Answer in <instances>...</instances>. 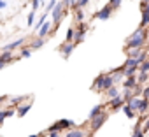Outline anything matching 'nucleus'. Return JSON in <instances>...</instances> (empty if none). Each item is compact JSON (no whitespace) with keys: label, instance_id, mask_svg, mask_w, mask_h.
<instances>
[{"label":"nucleus","instance_id":"nucleus-11","mask_svg":"<svg viewBox=\"0 0 149 137\" xmlns=\"http://www.w3.org/2000/svg\"><path fill=\"white\" fill-rule=\"evenodd\" d=\"M25 100H28V97L26 95H18V97H7V102H9V107H13V109H16L18 106H21Z\"/></svg>","mask_w":149,"mask_h":137},{"label":"nucleus","instance_id":"nucleus-17","mask_svg":"<svg viewBox=\"0 0 149 137\" xmlns=\"http://www.w3.org/2000/svg\"><path fill=\"white\" fill-rule=\"evenodd\" d=\"M140 13H142V18H140V25H139V27L147 28V27H149V4H147V7H146L144 11H140Z\"/></svg>","mask_w":149,"mask_h":137},{"label":"nucleus","instance_id":"nucleus-15","mask_svg":"<svg viewBox=\"0 0 149 137\" xmlns=\"http://www.w3.org/2000/svg\"><path fill=\"white\" fill-rule=\"evenodd\" d=\"M135 86H137L135 76H133V78H125V79H123V86H121L123 90H133Z\"/></svg>","mask_w":149,"mask_h":137},{"label":"nucleus","instance_id":"nucleus-18","mask_svg":"<svg viewBox=\"0 0 149 137\" xmlns=\"http://www.w3.org/2000/svg\"><path fill=\"white\" fill-rule=\"evenodd\" d=\"M88 6H90V0H76V2L72 4V7H70V9H72V11H77V9H83V11H84V9H86Z\"/></svg>","mask_w":149,"mask_h":137},{"label":"nucleus","instance_id":"nucleus-8","mask_svg":"<svg viewBox=\"0 0 149 137\" xmlns=\"http://www.w3.org/2000/svg\"><path fill=\"white\" fill-rule=\"evenodd\" d=\"M58 49H60V53L63 55V58L67 60V58L74 53V49H76V44H74V42H63Z\"/></svg>","mask_w":149,"mask_h":137},{"label":"nucleus","instance_id":"nucleus-38","mask_svg":"<svg viewBox=\"0 0 149 137\" xmlns=\"http://www.w3.org/2000/svg\"><path fill=\"white\" fill-rule=\"evenodd\" d=\"M6 118H7V114H6V109H0V127H2V123L6 121Z\"/></svg>","mask_w":149,"mask_h":137},{"label":"nucleus","instance_id":"nucleus-3","mask_svg":"<svg viewBox=\"0 0 149 137\" xmlns=\"http://www.w3.org/2000/svg\"><path fill=\"white\" fill-rule=\"evenodd\" d=\"M109 116H111V114H109V111H102V113H100V114H97L93 120H90V135H91V134H95L97 130H100V128L104 127V123L109 120Z\"/></svg>","mask_w":149,"mask_h":137},{"label":"nucleus","instance_id":"nucleus-32","mask_svg":"<svg viewBox=\"0 0 149 137\" xmlns=\"http://www.w3.org/2000/svg\"><path fill=\"white\" fill-rule=\"evenodd\" d=\"M121 4H123V0H109V6L116 11V9H119L121 7Z\"/></svg>","mask_w":149,"mask_h":137},{"label":"nucleus","instance_id":"nucleus-45","mask_svg":"<svg viewBox=\"0 0 149 137\" xmlns=\"http://www.w3.org/2000/svg\"><path fill=\"white\" fill-rule=\"evenodd\" d=\"M28 137H39V134H32V135H28Z\"/></svg>","mask_w":149,"mask_h":137},{"label":"nucleus","instance_id":"nucleus-34","mask_svg":"<svg viewBox=\"0 0 149 137\" xmlns=\"http://www.w3.org/2000/svg\"><path fill=\"white\" fill-rule=\"evenodd\" d=\"M56 2H58V0H49V2L46 4V13H47V14H51V11H53V7L56 6Z\"/></svg>","mask_w":149,"mask_h":137},{"label":"nucleus","instance_id":"nucleus-22","mask_svg":"<svg viewBox=\"0 0 149 137\" xmlns=\"http://www.w3.org/2000/svg\"><path fill=\"white\" fill-rule=\"evenodd\" d=\"M135 79H137V85L146 86V85H147V81H149V74H146V72H137Z\"/></svg>","mask_w":149,"mask_h":137},{"label":"nucleus","instance_id":"nucleus-40","mask_svg":"<svg viewBox=\"0 0 149 137\" xmlns=\"http://www.w3.org/2000/svg\"><path fill=\"white\" fill-rule=\"evenodd\" d=\"M47 137H61L60 132H47Z\"/></svg>","mask_w":149,"mask_h":137},{"label":"nucleus","instance_id":"nucleus-46","mask_svg":"<svg viewBox=\"0 0 149 137\" xmlns=\"http://www.w3.org/2000/svg\"><path fill=\"white\" fill-rule=\"evenodd\" d=\"M146 2H149V0H146Z\"/></svg>","mask_w":149,"mask_h":137},{"label":"nucleus","instance_id":"nucleus-20","mask_svg":"<svg viewBox=\"0 0 149 137\" xmlns=\"http://www.w3.org/2000/svg\"><path fill=\"white\" fill-rule=\"evenodd\" d=\"M56 123H58L60 130H70V128H74V121L72 120H67V118H63V120H60Z\"/></svg>","mask_w":149,"mask_h":137},{"label":"nucleus","instance_id":"nucleus-25","mask_svg":"<svg viewBox=\"0 0 149 137\" xmlns=\"http://www.w3.org/2000/svg\"><path fill=\"white\" fill-rule=\"evenodd\" d=\"M139 65H140V63H139V60H137V58H126V60H125V63H123V67H125V68H126V67L139 68Z\"/></svg>","mask_w":149,"mask_h":137},{"label":"nucleus","instance_id":"nucleus-4","mask_svg":"<svg viewBox=\"0 0 149 137\" xmlns=\"http://www.w3.org/2000/svg\"><path fill=\"white\" fill-rule=\"evenodd\" d=\"M112 13H114V9L107 4V6H104V7H100V11H97L95 13V20H100V21H107L111 16H112Z\"/></svg>","mask_w":149,"mask_h":137},{"label":"nucleus","instance_id":"nucleus-2","mask_svg":"<svg viewBox=\"0 0 149 137\" xmlns=\"http://www.w3.org/2000/svg\"><path fill=\"white\" fill-rule=\"evenodd\" d=\"M114 86V81H112V78H111V74L109 72H102L100 76H97V79L93 81V90L95 92H107L109 88H112Z\"/></svg>","mask_w":149,"mask_h":137},{"label":"nucleus","instance_id":"nucleus-16","mask_svg":"<svg viewBox=\"0 0 149 137\" xmlns=\"http://www.w3.org/2000/svg\"><path fill=\"white\" fill-rule=\"evenodd\" d=\"M140 100H142V97H132V99L126 102V106H128L133 113H137V111H139V106H140Z\"/></svg>","mask_w":149,"mask_h":137},{"label":"nucleus","instance_id":"nucleus-39","mask_svg":"<svg viewBox=\"0 0 149 137\" xmlns=\"http://www.w3.org/2000/svg\"><path fill=\"white\" fill-rule=\"evenodd\" d=\"M142 130H144V132H149V118L142 123Z\"/></svg>","mask_w":149,"mask_h":137},{"label":"nucleus","instance_id":"nucleus-13","mask_svg":"<svg viewBox=\"0 0 149 137\" xmlns=\"http://www.w3.org/2000/svg\"><path fill=\"white\" fill-rule=\"evenodd\" d=\"M46 44V39H39V37H33L32 41H30V44H28V48H30V51L33 53V51H37V49H40L42 46Z\"/></svg>","mask_w":149,"mask_h":137},{"label":"nucleus","instance_id":"nucleus-19","mask_svg":"<svg viewBox=\"0 0 149 137\" xmlns=\"http://www.w3.org/2000/svg\"><path fill=\"white\" fill-rule=\"evenodd\" d=\"M119 95H121V88H119V86H116V85L105 92V97H107L109 100H111V99H114V97H119Z\"/></svg>","mask_w":149,"mask_h":137},{"label":"nucleus","instance_id":"nucleus-33","mask_svg":"<svg viewBox=\"0 0 149 137\" xmlns=\"http://www.w3.org/2000/svg\"><path fill=\"white\" fill-rule=\"evenodd\" d=\"M26 23H28V27H33V25H35V13H33V11H30V14H28V18H26Z\"/></svg>","mask_w":149,"mask_h":137},{"label":"nucleus","instance_id":"nucleus-44","mask_svg":"<svg viewBox=\"0 0 149 137\" xmlns=\"http://www.w3.org/2000/svg\"><path fill=\"white\" fill-rule=\"evenodd\" d=\"M4 100H7V97H2V95H0V104H2Z\"/></svg>","mask_w":149,"mask_h":137},{"label":"nucleus","instance_id":"nucleus-31","mask_svg":"<svg viewBox=\"0 0 149 137\" xmlns=\"http://www.w3.org/2000/svg\"><path fill=\"white\" fill-rule=\"evenodd\" d=\"M139 72H146V74H149V58H147L142 65H139Z\"/></svg>","mask_w":149,"mask_h":137},{"label":"nucleus","instance_id":"nucleus-7","mask_svg":"<svg viewBox=\"0 0 149 137\" xmlns=\"http://www.w3.org/2000/svg\"><path fill=\"white\" fill-rule=\"evenodd\" d=\"M51 28H53V25H51V21L47 20V21L35 32V37H39V39H47V37L51 35Z\"/></svg>","mask_w":149,"mask_h":137},{"label":"nucleus","instance_id":"nucleus-5","mask_svg":"<svg viewBox=\"0 0 149 137\" xmlns=\"http://www.w3.org/2000/svg\"><path fill=\"white\" fill-rule=\"evenodd\" d=\"M86 32H88V25L86 23H79L77 28H76V37H74V44H81L86 37Z\"/></svg>","mask_w":149,"mask_h":137},{"label":"nucleus","instance_id":"nucleus-35","mask_svg":"<svg viewBox=\"0 0 149 137\" xmlns=\"http://www.w3.org/2000/svg\"><path fill=\"white\" fill-rule=\"evenodd\" d=\"M142 88H144V86H140V85H137V86H135V88L132 90V93H133V97H140V95H142Z\"/></svg>","mask_w":149,"mask_h":137},{"label":"nucleus","instance_id":"nucleus-10","mask_svg":"<svg viewBox=\"0 0 149 137\" xmlns=\"http://www.w3.org/2000/svg\"><path fill=\"white\" fill-rule=\"evenodd\" d=\"M32 106H33L32 99H30L28 102H23L21 106H18V107H16V116H18V118H23V116H26V113L32 109Z\"/></svg>","mask_w":149,"mask_h":137},{"label":"nucleus","instance_id":"nucleus-9","mask_svg":"<svg viewBox=\"0 0 149 137\" xmlns=\"http://www.w3.org/2000/svg\"><path fill=\"white\" fill-rule=\"evenodd\" d=\"M123 106H125V100H123V97H121V95H119V97L111 99V100H109V104H107V107H109L111 111H114V113H116V111H119Z\"/></svg>","mask_w":149,"mask_h":137},{"label":"nucleus","instance_id":"nucleus-14","mask_svg":"<svg viewBox=\"0 0 149 137\" xmlns=\"http://www.w3.org/2000/svg\"><path fill=\"white\" fill-rule=\"evenodd\" d=\"M102 111H105V106H104V104H97V106H93V107L90 109V114H88V121H90V120H93V118H95L97 114H100Z\"/></svg>","mask_w":149,"mask_h":137},{"label":"nucleus","instance_id":"nucleus-42","mask_svg":"<svg viewBox=\"0 0 149 137\" xmlns=\"http://www.w3.org/2000/svg\"><path fill=\"white\" fill-rule=\"evenodd\" d=\"M7 7V2H4V0H0V9H6Z\"/></svg>","mask_w":149,"mask_h":137},{"label":"nucleus","instance_id":"nucleus-37","mask_svg":"<svg viewBox=\"0 0 149 137\" xmlns=\"http://www.w3.org/2000/svg\"><path fill=\"white\" fill-rule=\"evenodd\" d=\"M40 7V0H32V11L37 13V9Z\"/></svg>","mask_w":149,"mask_h":137},{"label":"nucleus","instance_id":"nucleus-21","mask_svg":"<svg viewBox=\"0 0 149 137\" xmlns=\"http://www.w3.org/2000/svg\"><path fill=\"white\" fill-rule=\"evenodd\" d=\"M147 113H149V100H147V99H142V100H140V106H139L137 114H139V116H142V114H147Z\"/></svg>","mask_w":149,"mask_h":137},{"label":"nucleus","instance_id":"nucleus-1","mask_svg":"<svg viewBox=\"0 0 149 137\" xmlns=\"http://www.w3.org/2000/svg\"><path fill=\"white\" fill-rule=\"evenodd\" d=\"M146 44H147V41H146V28L137 27V30L128 35L125 51H130V49H144Z\"/></svg>","mask_w":149,"mask_h":137},{"label":"nucleus","instance_id":"nucleus-41","mask_svg":"<svg viewBox=\"0 0 149 137\" xmlns=\"http://www.w3.org/2000/svg\"><path fill=\"white\" fill-rule=\"evenodd\" d=\"M147 4H149V2H146V0H140V11H144V9L147 7Z\"/></svg>","mask_w":149,"mask_h":137},{"label":"nucleus","instance_id":"nucleus-24","mask_svg":"<svg viewBox=\"0 0 149 137\" xmlns=\"http://www.w3.org/2000/svg\"><path fill=\"white\" fill-rule=\"evenodd\" d=\"M74 37H76V27H68L67 35H65V42H74Z\"/></svg>","mask_w":149,"mask_h":137},{"label":"nucleus","instance_id":"nucleus-26","mask_svg":"<svg viewBox=\"0 0 149 137\" xmlns=\"http://www.w3.org/2000/svg\"><path fill=\"white\" fill-rule=\"evenodd\" d=\"M109 74H111V78H112V81H114V85H116V86H118L119 83H123V79H125L121 72H116V71H112V72H109Z\"/></svg>","mask_w":149,"mask_h":137},{"label":"nucleus","instance_id":"nucleus-23","mask_svg":"<svg viewBox=\"0 0 149 137\" xmlns=\"http://www.w3.org/2000/svg\"><path fill=\"white\" fill-rule=\"evenodd\" d=\"M137 72H139V68H133V67H123V78H133V76H137Z\"/></svg>","mask_w":149,"mask_h":137},{"label":"nucleus","instance_id":"nucleus-27","mask_svg":"<svg viewBox=\"0 0 149 137\" xmlns=\"http://www.w3.org/2000/svg\"><path fill=\"white\" fill-rule=\"evenodd\" d=\"M74 16H76V21H77V23H84V20H86V14H84L83 9L74 11Z\"/></svg>","mask_w":149,"mask_h":137},{"label":"nucleus","instance_id":"nucleus-28","mask_svg":"<svg viewBox=\"0 0 149 137\" xmlns=\"http://www.w3.org/2000/svg\"><path fill=\"white\" fill-rule=\"evenodd\" d=\"M32 56V51L28 46H21L19 48V58H30Z\"/></svg>","mask_w":149,"mask_h":137},{"label":"nucleus","instance_id":"nucleus-43","mask_svg":"<svg viewBox=\"0 0 149 137\" xmlns=\"http://www.w3.org/2000/svg\"><path fill=\"white\" fill-rule=\"evenodd\" d=\"M4 67H6V62H4L2 58H0V71H2V68H4Z\"/></svg>","mask_w":149,"mask_h":137},{"label":"nucleus","instance_id":"nucleus-30","mask_svg":"<svg viewBox=\"0 0 149 137\" xmlns=\"http://www.w3.org/2000/svg\"><path fill=\"white\" fill-rule=\"evenodd\" d=\"M121 109H123V113L126 114V118H128V120H133V118H135V114H137V113H133V111H132V109H130V107H128L126 104H125V106H123Z\"/></svg>","mask_w":149,"mask_h":137},{"label":"nucleus","instance_id":"nucleus-47","mask_svg":"<svg viewBox=\"0 0 149 137\" xmlns=\"http://www.w3.org/2000/svg\"><path fill=\"white\" fill-rule=\"evenodd\" d=\"M147 116H149V113H147Z\"/></svg>","mask_w":149,"mask_h":137},{"label":"nucleus","instance_id":"nucleus-29","mask_svg":"<svg viewBox=\"0 0 149 137\" xmlns=\"http://www.w3.org/2000/svg\"><path fill=\"white\" fill-rule=\"evenodd\" d=\"M132 137H146V132L142 130V125H135V128H133V134H132Z\"/></svg>","mask_w":149,"mask_h":137},{"label":"nucleus","instance_id":"nucleus-12","mask_svg":"<svg viewBox=\"0 0 149 137\" xmlns=\"http://www.w3.org/2000/svg\"><path fill=\"white\" fill-rule=\"evenodd\" d=\"M65 137H90V134L86 130H83V128H76V127H74V128L67 130Z\"/></svg>","mask_w":149,"mask_h":137},{"label":"nucleus","instance_id":"nucleus-36","mask_svg":"<svg viewBox=\"0 0 149 137\" xmlns=\"http://www.w3.org/2000/svg\"><path fill=\"white\" fill-rule=\"evenodd\" d=\"M142 99H147L149 100V85H146L144 88H142V95H140Z\"/></svg>","mask_w":149,"mask_h":137},{"label":"nucleus","instance_id":"nucleus-6","mask_svg":"<svg viewBox=\"0 0 149 137\" xmlns=\"http://www.w3.org/2000/svg\"><path fill=\"white\" fill-rule=\"evenodd\" d=\"M25 37H19V39H16V41H13V42H9V44H6V46H2L0 48V51H9V53H14L16 49H19L23 44H25Z\"/></svg>","mask_w":149,"mask_h":137}]
</instances>
